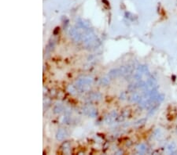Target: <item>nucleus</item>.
I'll return each mask as SVG.
<instances>
[{
    "label": "nucleus",
    "mask_w": 177,
    "mask_h": 155,
    "mask_svg": "<svg viewBox=\"0 0 177 155\" xmlns=\"http://www.w3.org/2000/svg\"><path fill=\"white\" fill-rule=\"evenodd\" d=\"M93 85V79L90 77H84V78H79L75 82L74 85L76 86L78 92H88Z\"/></svg>",
    "instance_id": "1"
},
{
    "label": "nucleus",
    "mask_w": 177,
    "mask_h": 155,
    "mask_svg": "<svg viewBox=\"0 0 177 155\" xmlns=\"http://www.w3.org/2000/svg\"><path fill=\"white\" fill-rule=\"evenodd\" d=\"M82 111L85 115L91 117H95L97 116V110L91 105H85L82 108Z\"/></svg>",
    "instance_id": "2"
},
{
    "label": "nucleus",
    "mask_w": 177,
    "mask_h": 155,
    "mask_svg": "<svg viewBox=\"0 0 177 155\" xmlns=\"http://www.w3.org/2000/svg\"><path fill=\"white\" fill-rule=\"evenodd\" d=\"M117 118H118L117 113L115 111H113L109 113V114H107V116L105 117V122L107 124H112Z\"/></svg>",
    "instance_id": "3"
},
{
    "label": "nucleus",
    "mask_w": 177,
    "mask_h": 155,
    "mask_svg": "<svg viewBox=\"0 0 177 155\" xmlns=\"http://www.w3.org/2000/svg\"><path fill=\"white\" fill-rule=\"evenodd\" d=\"M102 99V94L99 93V92H91L88 96H87V99L86 100L87 101H98Z\"/></svg>",
    "instance_id": "4"
},
{
    "label": "nucleus",
    "mask_w": 177,
    "mask_h": 155,
    "mask_svg": "<svg viewBox=\"0 0 177 155\" xmlns=\"http://www.w3.org/2000/svg\"><path fill=\"white\" fill-rule=\"evenodd\" d=\"M67 136V132L66 130H65L64 128H60L58 129V131L57 132V134H56V138H57L58 140H63L65 137Z\"/></svg>",
    "instance_id": "5"
},
{
    "label": "nucleus",
    "mask_w": 177,
    "mask_h": 155,
    "mask_svg": "<svg viewBox=\"0 0 177 155\" xmlns=\"http://www.w3.org/2000/svg\"><path fill=\"white\" fill-rule=\"evenodd\" d=\"M167 150L169 153H172V154H174L177 152V149H176V146L174 142H170L169 145L167 146Z\"/></svg>",
    "instance_id": "6"
},
{
    "label": "nucleus",
    "mask_w": 177,
    "mask_h": 155,
    "mask_svg": "<svg viewBox=\"0 0 177 155\" xmlns=\"http://www.w3.org/2000/svg\"><path fill=\"white\" fill-rule=\"evenodd\" d=\"M64 109H65V107H64L63 105L57 104L55 106H54V112L55 113V114H61V113L63 112Z\"/></svg>",
    "instance_id": "7"
},
{
    "label": "nucleus",
    "mask_w": 177,
    "mask_h": 155,
    "mask_svg": "<svg viewBox=\"0 0 177 155\" xmlns=\"http://www.w3.org/2000/svg\"><path fill=\"white\" fill-rule=\"evenodd\" d=\"M136 150H137L138 153H144L146 151H147V147L145 144L142 143V144H139V145L138 146L137 148H136Z\"/></svg>",
    "instance_id": "8"
},
{
    "label": "nucleus",
    "mask_w": 177,
    "mask_h": 155,
    "mask_svg": "<svg viewBox=\"0 0 177 155\" xmlns=\"http://www.w3.org/2000/svg\"><path fill=\"white\" fill-rule=\"evenodd\" d=\"M101 82H102V85H106V84H108V82H109V80H108L106 78H102Z\"/></svg>",
    "instance_id": "9"
},
{
    "label": "nucleus",
    "mask_w": 177,
    "mask_h": 155,
    "mask_svg": "<svg viewBox=\"0 0 177 155\" xmlns=\"http://www.w3.org/2000/svg\"><path fill=\"white\" fill-rule=\"evenodd\" d=\"M161 134V131H160V129H157V130H155V132H154V137H156V136H158L159 135Z\"/></svg>",
    "instance_id": "10"
},
{
    "label": "nucleus",
    "mask_w": 177,
    "mask_h": 155,
    "mask_svg": "<svg viewBox=\"0 0 177 155\" xmlns=\"http://www.w3.org/2000/svg\"><path fill=\"white\" fill-rule=\"evenodd\" d=\"M176 132H177V128H176Z\"/></svg>",
    "instance_id": "11"
}]
</instances>
